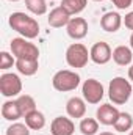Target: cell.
<instances>
[{
  "label": "cell",
  "mask_w": 133,
  "mask_h": 135,
  "mask_svg": "<svg viewBox=\"0 0 133 135\" xmlns=\"http://www.w3.org/2000/svg\"><path fill=\"white\" fill-rule=\"evenodd\" d=\"M8 24H9V27L14 32H17L22 38L34 39L39 35V24H38V21L34 17H32V16L22 13V11L13 13L9 16V19H8Z\"/></svg>",
  "instance_id": "cell-1"
},
{
  "label": "cell",
  "mask_w": 133,
  "mask_h": 135,
  "mask_svg": "<svg viewBox=\"0 0 133 135\" xmlns=\"http://www.w3.org/2000/svg\"><path fill=\"white\" fill-rule=\"evenodd\" d=\"M132 83L125 77H114L108 85V98L114 105H124L132 96Z\"/></svg>",
  "instance_id": "cell-2"
},
{
  "label": "cell",
  "mask_w": 133,
  "mask_h": 135,
  "mask_svg": "<svg viewBox=\"0 0 133 135\" xmlns=\"http://www.w3.org/2000/svg\"><path fill=\"white\" fill-rule=\"evenodd\" d=\"M52 85L57 91H61V93L74 91L80 85V75L75 71L61 69V71L55 72V75L52 77Z\"/></svg>",
  "instance_id": "cell-3"
},
{
  "label": "cell",
  "mask_w": 133,
  "mask_h": 135,
  "mask_svg": "<svg viewBox=\"0 0 133 135\" xmlns=\"http://www.w3.org/2000/svg\"><path fill=\"white\" fill-rule=\"evenodd\" d=\"M11 54L14 55L16 60H22V58H34L39 60V49L38 46L30 42L27 38H13L11 44H9Z\"/></svg>",
  "instance_id": "cell-4"
},
{
  "label": "cell",
  "mask_w": 133,
  "mask_h": 135,
  "mask_svg": "<svg viewBox=\"0 0 133 135\" xmlns=\"http://www.w3.org/2000/svg\"><path fill=\"white\" fill-rule=\"evenodd\" d=\"M88 60H91L89 57V50L85 44L81 42H72L66 49V63L70 68H85L88 65Z\"/></svg>",
  "instance_id": "cell-5"
},
{
  "label": "cell",
  "mask_w": 133,
  "mask_h": 135,
  "mask_svg": "<svg viewBox=\"0 0 133 135\" xmlns=\"http://www.w3.org/2000/svg\"><path fill=\"white\" fill-rule=\"evenodd\" d=\"M0 93L5 98H16L22 93V80L14 72H5L0 75Z\"/></svg>",
  "instance_id": "cell-6"
},
{
  "label": "cell",
  "mask_w": 133,
  "mask_h": 135,
  "mask_svg": "<svg viewBox=\"0 0 133 135\" xmlns=\"http://www.w3.org/2000/svg\"><path fill=\"white\" fill-rule=\"evenodd\" d=\"M81 94H83V99L88 102V104H99L103 96H105V90H103V85L100 83L99 80L96 79H88L83 82L81 85Z\"/></svg>",
  "instance_id": "cell-7"
},
{
  "label": "cell",
  "mask_w": 133,
  "mask_h": 135,
  "mask_svg": "<svg viewBox=\"0 0 133 135\" xmlns=\"http://www.w3.org/2000/svg\"><path fill=\"white\" fill-rule=\"evenodd\" d=\"M89 57H91V61H94L96 65H106L113 58V50L108 42L99 41L91 47Z\"/></svg>",
  "instance_id": "cell-8"
},
{
  "label": "cell",
  "mask_w": 133,
  "mask_h": 135,
  "mask_svg": "<svg viewBox=\"0 0 133 135\" xmlns=\"http://www.w3.org/2000/svg\"><path fill=\"white\" fill-rule=\"evenodd\" d=\"M119 113L121 112L114 105H111V104H102L97 108V112H96V118H97V121H99L100 124H103V126H114L116 119L119 118Z\"/></svg>",
  "instance_id": "cell-9"
},
{
  "label": "cell",
  "mask_w": 133,
  "mask_h": 135,
  "mask_svg": "<svg viewBox=\"0 0 133 135\" xmlns=\"http://www.w3.org/2000/svg\"><path fill=\"white\" fill-rule=\"evenodd\" d=\"M66 32H67V36L75 39V41L83 39L88 35V22H86V19H83V17H72L69 21V24L66 25Z\"/></svg>",
  "instance_id": "cell-10"
},
{
  "label": "cell",
  "mask_w": 133,
  "mask_h": 135,
  "mask_svg": "<svg viewBox=\"0 0 133 135\" xmlns=\"http://www.w3.org/2000/svg\"><path fill=\"white\" fill-rule=\"evenodd\" d=\"M75 124L70 118L66 116H57L50 124V134L52 135H74Z\"/></svg>",
  "instance_id": "cell-11"
},
{
  "label": "cell",
  "mask_w": 133,
  "mask_h": 135,
  "mask_svg": "<svg viewBox=\"0 0 133 135\" xmlns=\"http://www.w3.org/2000/svg\"><path fill=\"white\" fill-rule=\"evenodd\" d=\"M122 22H124V19H122V16H121L119 13H116V11H108V13H105V14L102 16V19H100V27H102L105 32H108V33H116V32L121 28Z\"/></svg>",
  "instance_id": "cell-12"
},
{
  "label": "cell",
  "mask_w": 133,
  "mask_h": 135,
  "mask_svg": "<svg viewBox=\"0 0 133 135\" xmlns=\"http://www.w3.org/2000/svg\"><path fill=\"white\" fill-rule=\"evenodd\" d=\"M70 19H72V17H70V14H69L66 9L60 5V6L53 8V9L49 13L47 22H49V25H50V27H53V28H61V27H66Z\"/></svg>",
  "instance_id": "cell-13"
},
{
  "label": "cell",
  "mask_w": 133,
  "mask_h": 135,
  "mask_svg": "<svg viewBox=\"0 0 133 135\" xmlns=\"http://www.w3.org/2000/svg\"><path fill=\"white\" fill-rule=\"evenodd\" d=\"M66 113L69 118H75V119H80L85 116L86 113V101L83 98H70L66 102Z\"/></svg>",
  "instance_id": "cell-14"
},
{
  "label": "cell",
  "mask_w": 133,
  "mask_h": 135,
  "mask_svg": "<svg viewBox=\"0 0 133 135\" xmlns=\"http://www.w3.org/2000/svg\"><path fill=\"white\" fill-rule=\"evenodd\" d=\"M113 61L119 66H129L133 61V50L127 46H117L113 50Z\"/></svg>",
  "instance_id": "cell-15"
},
{
  "label": "cell",
  "mask_w": 133,
  "mask_h": 135,
  "mask_svg": "<svg viewBox=\"0 0 133 135\" xmlns=\"http://www.w3.org/2000/svg\"><path fill=\"white\" fill-rule=\"evenodd\" d=\"M16 69L19 74L25 75V77H32L38 72L39 69V60L34 58H22V60H16Z\"/></svg>",
  "instance_id": "cell-16"
},
{
  "label": "cell",
  "mask_w": 133,
  "mask_h": 135,
  "mask_svg": "<svg viewBox=\"0 0 133 135\" xmlns=\"http://www.w3.org/2000/svg\"><path fill=\"white\" fill-rule=\"evenodd\" d=\"M2 116L6 121H17L19 118H22V112L19 108L17 101H6L2 105Z\"/></svg>",
  "instance_id": "cell-17"
},
{
  "label": "cell",
  "mask_w": 133,
  "mask_h": 135,
  "mask_svg": "<svg viewBox=\"0 0 133 135\" xmlns=\"http://www.w3.org/2000/svg\"><path fill=\"white\" fill-rule=\"evenodd\" d=\"M24 118H25V124L30 127V131H41L45 126V116L39 110H34Z\"/></svg>",
  "instance_id": "cell-18"
},
{
  "label": "cell",
  "mask_w": 133,
  "mask_h": 135,
  "mask_svg": "<svg viewBox=\"0 0 133 135\" xmlns=\"http://www.w3.org/2000/svg\"><path fill=\"white\" fill-rule=\"evenodd\" d=\"M113 127L117 132H130L133 129V116L130 113H127V112H121L119 118L116 119Z\"/></svg>",
  "instance_id": "cell-19"
},
{
  "label": "cell",
  "mask_w": 133,
  "mask_h": 135,
  "mask_svg": "<svg viewBox=\"0 0 133 135\" xmlns=\"http://www.w3.org/2000/svg\"><path fill=\"white\" fill-rule=\"evenodd\" d=\"M88 5V0H63L61 6L66 9L70 16H77L80 14Z\"/></svg>",
  "instance_id": "cell-20"
},
{
  "label": "cell",
  "mask_w": 133,
  "mask_h": 135,
  "mask_svg": "<svg viewBox=\"0 0 133 135\" xmlns=\"http://www.w3.org/2000/svg\"><path fill=\"white\" fill-rule=\"evenodd\" d=\"M78 129L83 135H97L99 132V121L94 118H81Z\"/></svg>",
  "instance_id": "cell-21"
},
{
  "label": "cell",
  "mask_w": 133,
  "mask_h": 135,
  "mask_svg": "<svg viewBox=\"0 0 133 135\" xmlns=\"http://www.w3.org/2000/svg\"><path fill=\"white\" fill-rule=\"evenodd\" d=\"M16 101L19 104V108L22 112V116H27L28 113H32V112L36 110V102H34L33 96H30V94H21Z\"/></svg>",
  "instance_id": "cell-22"
},
{
  "label": "cell",
  "mask_w": 133,
  "mask_h": 135,
  "mask_svg": "<svg viewBox=\"0 0 133 135\" xmlns=\"http://www.w3.org/2000/svg\"><path fill=\"white\" fill-rule=\"evenodd\" d=\"M27 9L34 16H42L47 13V3L45 0H25Z\"/></svg>",
  "instance_id": "cell-23"
},
{
  "label": "cell",
  "mask_w": 133,
  "mask_h": 135,
  "mask_svg": "<svg viewBox=\"0 0 133 135\" xmlns=\"http://www.w3.org/2000/svg\"><path fill=\"white\" fill-rule=\"evenodd\" d=\"M6 135H30V127L24 123H13L6 129Z\"/></svg>",
  "instance_id": "cell-24"
},
{
  "label": "cell",
  "mask_w": 133,
  "mask_h": 135,
  "mask_svg": "<svg viewBox=\"0 0 133 135\" xmlns=\"http://www.w3.org/2000/svg\"><path fill=\"white\" fill-rule=\"evenodd\" d=\"M13 66H16V58H14V55L3 50V52L0 54V69L6 71V69H9V68H13Z\"/></svg>",
  "instance_id": "cell-25"
},
{
  "label": "cell",
  "mask_w": 133,
  "mask_h": 135,
  "mask_svg": "<svg viewBox=\"0 0 133 135\" xmlns=\"http://www.w3.org/2000/svg\"><path fill=\"white\" fill-rule=\"evenodd\" d=\"M113 2V5L117 8V9H127V8H130L133 3V0H111Z\"/></svg>",
  "instance_id": "cell-26"
},
{
  "label": "cell",
  "mask_w": 133,
  "mask_h": 135,
  "mask_svg": "<svg viewBox=\"0 0 133 135\" xmlns=\"http://www.w3.org/2000/svg\"><path fill=\"white\" fill-rule=\"evenodd\" d=\"M124 24H125V27H127L129 30H132L133 32V11H130V13L125 14V17H124Z\"/></svg>",
  "instance_id": "cell-27"
},
{
  "label": "cell",
  "mask_w": 133,
  "mask_h": 135,
  "mask_svg": "<svg viewBox=\"0 0 133 135\" xmlns=\"http://www.w3.org/2000/svg\"><path fill=\"white\" fill-rule=\"evenodd\" d=\"M129 80H132L133 82V65L129 68Z\"/></svg>",
  "instance_id": "cell-28"
},
{
  "label": "cell",
  "mask_w": 133,
  "mask_h": 135,
  "mask_svg": "<svg viewBox=\"0 0 133 135\" xmlns=\"http://www.w3.org/2000/svg\"><path fill=\"white\" fill-rule=\"evenodd\" d=\"M99 135H116V134H113V132H100Z\"/></svg>",
  "instance_id": "cell-29"
},
{
  "label": "cell",
  "mask_w": 133,
  "mask_h": 135,
  "mask_svg": "<svg viewBox=\"0 0 133 135\" xmlns=\"http://www.w3.org/2000/svg\"><path fill=\"white\" fill-rule=\"evenodd\" d=\"M130 47H132V50H133V33H132V36H130Z\"/></svg>",
  "instance_id": "cell-30"
},
{
  "label": "cell",
  "mask_w": 133,
  "mask_h": 135,
  "mask_svg": "<svg viewBox=\"0 0 133 135\" xmlns=\"http://www.w3.org/2000/svg\"><path fill=\"white\" fill-rule=\"evenodd\" d=\"M129 135H133V129H132V131H130V132H129Z\"/></svg>",
  "instance_id": "cell-31"
},
{
  "label": "cell",
  "mask_w": 133,
  "mask_h": 135,
  "mask_svg": "<svg viewBox=\"0 0 133 135\" xmlns=\"http://www.w3.org/2000/svg\"><path fill=\"white\" fill-rule=\"evenodd\" d=\"M9 2H19V0H9Z\"/></svg>",
  "instance_id": "cell-32"
},
{
  "label": "cell",
  "mask_w": 133,
  "mask_h": 135,
  "mask_svg": "<svg viewBox=\"0 0 133 135\" xmlns=\"http://www.w3.org/2000/svg\"><path fill=\"white\" fill-rule=\"evenodd\" d=\"M94 2H103V0H94Z\"/></svg>",
  "instance_id": "cell-33"
}]
</instances>
